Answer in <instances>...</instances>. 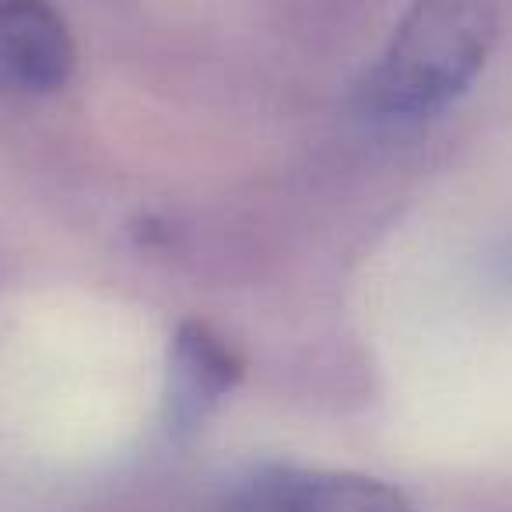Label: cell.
<instances>
[{
    "label": "cell",
    "mask_w": 512,
    "mask_h": 512,
    "mask_svg": "<svg viewBox=\"0 0 512 512\" xmlns=\"http://www.w3.org/2000/svg\"><path fill=\"white\" fill-rule=\"evenodd\" d=\"M225 512H411V502L376 477L271 470L249 481Z\"/></svg>",
    "instance_id": "2"
},
{
    "label": "cell",
    "mask_w": 512,
    "mask_h": 512,
    "mask_svg": "<svg viewBox=\"0 0 512 512\" xmlns=\"http://www.w3.org/2000/svg\"><path fill=\"white\" fill-rule=\"evenodd\" d=\"M242 379V358L214 327L186 320L172 341V418L197 421L218 397Z\"/></svg>",
    "instance_id": "4"
},
{
    "label": "cell",
    "mask_w": 512,
    "mask_h": 512,
    "mask_svg": "<svg viewBox=\"0 0 512 512\" xmlns=\"http://www.w3.org/2000/svg\"><path fill=\"white\" fill-rule=\"evenodd\" d=\"M495 36L491 0H418L365 81V99L386 116L435 113L481 74Z\"/></svg>",
    "instance_id": "1"
},
{
    "label": "cell",
    "mask_w": 512,
    "mask_h": 512,
    "mask_svg": "<svg viewBox=\"0 0 512 512\" xmlns=\"http://www.w3.org/2000/svg\"><path fill=\"white\" fill-rule=\"evenodd\" d=\"M0 71L29 92H53L74 71V43L50 0H0Z\"/></svg>",
    "instance_id": "3"
}]
</instances>
